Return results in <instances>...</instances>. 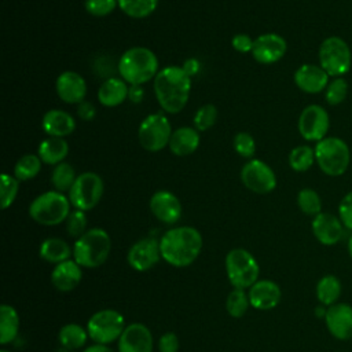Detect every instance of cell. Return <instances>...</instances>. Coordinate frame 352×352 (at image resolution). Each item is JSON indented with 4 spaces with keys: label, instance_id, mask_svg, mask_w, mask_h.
Instances as JSON below:
<instances>
[{
    "label": "cell",
    "instance_id": "1f68e13d",
    "mask_svg": "<svg viewBox=\"0 0 352 352\" xmlns=\"http://www.w3.org/2000/svg\"><path fill=\"white\" fill-rule=\"evenodd\" d=\"M78 175H76L74 168L67 162H60L55 165L52 173H51V184L54 188L59 192H69L72 186L74 184Z\"/></svg>",
    "mask_w": 352,
    "mask_h": 352
},
{
    "label": "cell",
    "instance_id": "b9f144b4",
    "mask_svg": "<svg viewBox=\"0 0 352 352\" xmlns=\"http://www.w3.org/2000/svg\"><path fill=\"white\" fill-rule=\"evenodd\" d=\"M232 146H234V150L236 151V154L243 158H252L256 151V142H254L253 136L248 132H238L234 136Z\"/></svg>",
    "mask_w": 352,
    "mask_h": 352
},
{
    "label": "cell",
    "instance_id": "83f0119b",
    "mask_svg": "<svg viewBox=\"0 0 352 352\" xmlns=\"http://www.w3.org/2000/svg\"><path fill=\"white\" fill-rule=\"evenodd\" d=\"M40 257L48 263L59 264L66 261L73 256V250L70 246L60 238H47L40 245Z\"/></svg>",
    "mask_w": 352,
    "mask_h": 352
},
{
    "label": "cell",
    "instance_id": "9c48e42d",
    "mask_svg": "<svg viewBox=\"0 0 352 352\" xmlns=\"http://www.w3.org/2000/svg\"><path fill=\"white\" fill-rule=\"evenodd\" d=\"M124 316L116 309H100L95 312L87 323V331L89 338L95 344L107 345L118 341L125 329Z\"/></svg>",
    "mask_w": 352,
    "mask_h": 352
},
{
    "label": "cell",
    "instance_id": "f35d334b",
    "mask_svg": "<svg viewBox=\"0 0 352 352\" xmlns=\"http://www.w3.org/2000/svg\"><path fill=\"white\" fill-rule=\"evenodd\" d=\"M18 190H19V180L15 176H11L8 173H3L0 177V205L1 209H7L10 208L16 195H18Z\"/></svg>",
    "mask_w": 352,
    "mask_h": 352
},
{
    "label": "cell",
    "instance_id": "7dc6e473",
    "mask_svg": "<svg viewBox=\"0 0 352 352\" xmlns=\"http://www.w3.org/2000/svg\"><path fill=\"white\" fill-rule=\"evenodd\" d=\"M96 114V109L91 102H85L82 100L81 103L77 104V116L78 118L84 120V121H91L95 118Z\"/></svg>",
    "mask_w": 352,
    "mask_h": 352
},
{
    "label": "cell",
    "instance_id": "9a60e30c",
    "mask_svg": "<svg viewBox=\"0 0 352 352\" xmlns=\"http://www.w3.org/2000/svg\"><path fill=\"white\" fill-rule=\"evenodd\" d=\"M161 257L160 241L144 238L135 242L126 254L128 264L136 271H147L153 268Z\"/></svg>",
    "mask_w": 352,
    "mask_h": 352
},
{
    "label": "cell",
    "instance_id": "7402d4cb",
    "mask_svg": "<svg viewBox=\"0 0 352 352\" xmlns=\"http://www.w3.org/2000/svg\"><path fill=\"white\" fill-rule=\"evenodd\" d=\"M249 301L250 305L254 309L258 311H268L275 308L282 297L280 287L278 283L270 279H263L257 280L253 286L249 287Z\"/></svg>",
    "mask_w": 352,
    "mask_h": 352
},
{
    "label": "cell",
    "instance_id": "5b68a950",
    "mask_svg": "<svg viewBox=\"0 0 352 352\" xmlns=\"http://www.w3.org/2000/svg\"><path fill=\"white\" fill-rule=\"evenodd\" d=\"M315 162L319 169L331 177L341 176L346 172L351 162L349 146L337 136H326L315 147Z\"/></svg>",
    "mask_w": 352,
    "mask_h": 352
},
{
    "label": "cell",
    "instance_id": "f1b7e54d",
    "mask_svg": "<svg viewBox=\"0 0 352 352\" xmlns=\"http://www.w3.org/2000/svg\"><path fill=\"white\" fill-rule=\"evenodd\" d=\"M19 331V315L12 305L3 304L0 309V344L12 342Z\"/></svg>",
    "mask_w": 352,
    "mask_h": 352
},
{
    "label": "cell",
    "instance_id": "603a6c76",
    "mask_svg": "<svg viewBox=\"0 0 352 352\" xmlns=\"http://www.w3.org/2000/svg\"><path fill=\"white\" fill-rule=\"evenodd\" d=\"M82 278L81 265L74 260H66L56 264L51 272V282L55 289L60 292H70L76 289Z\"/></svg>",
    "mask_w": 352,
    "mask_h": 352
},
{
    "label": "cell",
    "instance_id": "cb8c5ba5",
    "mask_svg": "<svg viewBox=\"0 0 352 352\" xmlns=\"http://www.w3.org/2000/svg\"><path fill=\"white\" fill-rule=\"evenodd\" d=\"M41 126L48 136L66 138L76 129V120L65 110L52 109L44 114Z\"/></svg>",
    "mask_w": 352,
    "mask_h": 352
},
{
    "label": "cell",
    "instance_id": "7a4b0ae2",
    "mask_svg": "<svg viewBox=\"0 0 352 352\" xmlns=\"http://www.w3.org/2000/svg\"><path fill=\"white\" fill-rule=\"evenodd\" d=\"M201 249V232L188 226L170 228L160 239L161 257L176 268H183L192 264L198 258Z\"/></svg>",
    "mask_w": 352,
    "mask_h": 352
},
{
    "label": "cell",
    "instance_id": "ac0fdd59",
    "mask_svg": "<svg viewBox=\"0 0 352 352\" xmlns=\"http://www.w3.org/2000/svg\"><path fill=\"white\" fill-rule=\"evenodd\" d=\"M55 91L62 102L78 104L87 95V82L77 72L66 70L58 76L55 81Z\"/></svg>",
    "mask_w": 352,
    "mask_h": 352
},
{
    "label": "cell",
    "instance_id": "681fc988",
    "mask_svg": "<svg viewBox=\"0 0 352 352\" xmlns=\"http://www.w3.org/2000/svg\"><path fill=\"white\" fill-rule=\"evenodd\" d=\"M182 67L187 72V74L190 77H192L199 70V62L195 58H190V59H186V62H184V65Z\"/></svg>",
    "mask_w": 352,
    "mask_h": 352
},
{
    "label": "cell",
    "instance_id": "484cf974",
    "mask_svg": "<svg viewBox=\"0 0 352 352\" xmlns=\"http://www.w3.org/2000/svg\"><path fill=\"white\" fill-rule=\"evenodd\" d=\"M129 88L122 78L110 77L98 89V100L104 107H117L128 99Z\"/></svg>",
    "mask_w": 352,
    "mask_h": 352
},
{
    "label": "cell",
    "instance_id": "8fae6325",
    "mask_svg": "<svg viewBox=\"0 0 352 352\" xmlns=\"http://www.w3.org/2000/svg\"><path fill=\"white\" fill-rule=\"evenodd\" d=\"M104 184L102 177L95 172H82L77 176L74 184L67 192L69 201L74 209L91 210L102 199Z\"/></svg>",
    "mask_w": 352,
    "mask_h": 352
},
{
    "label": "cell",
    "instance_id": "ba28073f",
    "mask_svg": "<svg viewBox=\"0 0 352 352\" xmlns=\"http://www.w3.org/2000/svg\"><path fill=\"white\" fill-rule=\"evenodd\" d=\"M227 278L235 289H248L257 282L260 267L250 252L242 248L232 249L226 256Z\"/></svg>",
    "mask_w": 352,
    "mask_h": 352
},
{
    "label": "cell",
    "instance_id": "ab89813d",
    "mask_svg": "<svg viewBox=\"0 0 352 352\" xmlns=\"http://www.w3.org/2000/svg\"><path fill=\"white\" fill-rule=\"evenodd\" d=\"M217 116H219V111H217V107L212 103H206L204 106H201L195 114H194V118H192V124H194V128L199 132H204V131H208L210 129L216 121H217Z\"/></svg>",
    "mask_w": 352,
    "mask_h": 352
},
{
    "label": "cell",
    "instance_id": "d6a6232c",
    "mask_svg": "<svg viewBox=\"0 0 352 352\" xmlns=\"http://www.w3.org/2000/svg\"><path fill=\"white\" fill-rule=\"evenodd\" d=\"M158 6V0H118L120 10L135 19L150 16Z\"/></svg>",
    "mask_w": 352,
    "mask_h": 352
},
{
    "label": "cell",
    "instance_id": "8992f818",
    "mask_svg": "<svg viewBox=\"0 0 352 352\" xmlns=\"http://www.w3.org/2000/svg\"><path fill=\"white\" fill-rule=\"evenodd\" d=\"M70 201L63 192L47 191L36 197L29 205V216L41 226H58L70 214Z\"/></svg>",
    "mask_w": 352,
    "mask_h": 352
},
{
    "label": "cell",
    "instance_id": "ee69618b",
    "mask_svg": "<svg viewBox=\"0 0 352 352\" xmlns=\"http://www.w3.org/2000/svg\"><path fill=\"white\" fill-rule=\"evenodd\" d=\"M338 217L346 230L352 231V191L346 192L338 204Z\"/></svg>",
    "mask_w": 352,
    "mask_h": 352
},
{
    "label": "cell",
    "instance_id": "6da1fadb",
    "mask_svg": "<svg viewBox=\"0 0 352 352\" xmlns=\"http://www.w3.org/2000/svg\"><path fill=\"white\" fill-rule=\"evenodd\" d=\"M191 77L182 66H166L154 78V94L165 113L182 111L190 98Z\"/></svg>",
    "mask_w": 352,
    "mask_h": 352
},
{
    "label": "cell",
    "instance_id": "60d3db41",
    "mask_svg": "<svg viewBox=\"0 0 352 352\" xmlns=\"http://www.w3.org/2000/svg\"><path fill=\"white\" fill-rule=\"evenodd\" d=\"M87 214L84 210L74 209L70 212V214L66 219V231L73 238H80L82 234H85L87 230Z\"/></svg>",
    "mask_w": 352,
    "mask_h": 352
},
{
    "label": "cell",
    "instance_id": "52a82bcc",
    "mask_svg": "<svg viewBox=\"0 0 352 352\" xmlns=\"http://www.w3.org/2000/svg\"><path fill=\"white\" fill-rule=\"evenodd\" d=\"M319 65L330 77L345 76L352 66V52L348 43L340 36L326 37L318 51Z\"/></svg>",
    "mask_w": 352,
    "mask_h": 352
},
{
    "label": "cell",
    "instance_id": "bcb514c9",
    "mask_svg": "<svg viewBox=\"0 0 352 352\" xmlns=\"http://www.w3.org/2000/svg\"><path fill=\"white\" fill-rule=\"evenodd\" d=\"M160 352H177L179 351V338L175 333L168 331L162 334L158 340Z\"/></svg>",
    "mask_w": 352,
    "mask_h": 352
},
{
    "label": "cell",
    "instance_id": "3957f363",
    "mask_svg": "<svg viewBox=\"0 0 352 352\" xmlns=\"http://www.w3.org/2000/svg\"><path fill=\"white\" fill-rule=\"evenodd\" d=\"M158 72V58L147 47H132L118 60V73L131 85H143L154 80Z\"/></svg>",
    "mask_w": 352,
    "mask_h": 352
},
{
    "label": "cell",
    "instance_id": "f6af8a7d",
    "mask_svg": "<svg viewBox=\"0 0 352 352\" xmlns=\"http://www.w3.org/2000/svg\"><path fill=\"white\" fill-rule=\"evenodd\" d=\"M253 43L254 40L246 34V33H238L232 37L231 40V45L232 48L236 51V52H242V54H246V52H252L253 50Z\"/></svg>",
    "mask_w": 352,
    "mask_h": 352
},
{
    "label": "cell",
    "instance_id": "f907efd6",
    "mask_svg": "<svg viewBox=\"0 0 352 352\" xmlns=\"http://www.w3.org/2000/svg\"><path fill=\"white\" fill-rule=\"evenodd\" d=\"M82 352H113L107 345H102V344H94L88 348H85Z\"/></svg>",
    "mask_w": 352,
    "mask_h": 352
},
{
    "label": "cell",
    "instance_id": "db71d44e",
    "mask_svg": "<svg viewBox=\"0 0 352 352\" xmlns=\"http://www.w3.org/2000/svg\"><path fill=\"white\" fill-rule=\"evenodd\" d=\"M0 352H11V351H7V349H1Z\"/></svg>",
    "mask_w": 352,
    "mask_h": 352
},
{
    "label": "cell",
    "instance_id": "ffe728a7",
    "mask_svg": "<svg viewBox=\"0 0 352 352\" xmlns=\"http://www.w3.org/2000/svg\"><path fill=\"white\" fill-rule=\"evenodd\" d=\"M118 352H153V334L143 323L128 324L118 338Z\"/></svg>",
    "mask_w": 352,
    "mask_h": 352
},
{
    "label": "cell",
    "instance_id": "74e56055",
    "mask_svg": "<svg viewBox=\"0 0 352 352\" xmlns=\"http://www.w3.org/2000/svg\"><path fill=\"white\" fill-rule=\"evenodd\" d=\"M249 305V296L245 293L243 289H234L232 292H230L226 301V309L232 318H242L246 314Z\"/></svg>",
    "mask_w": 352,
    "mask_h": 352
},
{
    "label": "cell",
    "instance_id": "d6986e66",
    "mask_svg": "<svg viewBox=\"0 0 352 352\" xmlns=\"http://www.w3.org/2000/svg\"><path fill=\"white\" fill-rule=\"evenodd\" d=\"M150 210L157 220L165 224H175L182 217V204L179 198L166 190L154 192L148 202Z\"/></svg>",
    "mask_w": 352,
    "mask_h": 352
},
{
    "label": "cell",
    "instance_id": "d590c367",
    "mask_svg": "<svg viewBox=\"0 0 352 352\" xmlns=\"http://www.w3.org/2000/svg\"><path fill=\"white\" fill-rule=\"evenodd\" d=\"M297 205L307 216L315 217L322 212V199L314 188H301L297 194Z\"/></svg>",
    "mask_w": 352,
    "mask_h": 352
},
{
    "label": "cell",
    "instance_id": "44dd1931",
    "mask_svg": "<svg viewBox=\"0 0 352 352\" xmlns=\"http://www.w3.org/2000/svg\"><path fill=\"white\" fill-rule=\"evenodd\" d=\"M293 80L300 91L305 94H319L326 89L330 76L320 67V65L305 63L294 72Z\"/></svg>",
    "mask_w": 352,
    "mask_h": 352
},
{
    "label": "cell",
    "instance_id": "7bdbcfd3",
    "mask_svg": "<svg viewBox=\"0 0 352 352\" xmlns=\"http://www.w3.org/2000/svg\"><path fill=\"white\" fill-rule=\"evenodd\" d=\"M84 7L92 16H106L118 7V0H85Z\"/></svg>",
    "mask_w": 352,
    "mask_h": 352
},
{
    "label": "cell",
    "instance_id": "7c38bea8",
    "mask_svg": "<svg viewBox=\"0 0 352 352\" xmlns=\"http://www.w3.org/2000/svg\"><path fill=\"white\" fill-rule=\"evenodd\" d=\"M241 182L252 192L268 194L276 187V175L261 160H249L241 169Z\"/></svg>",
    "mask_w": 352,
    "mask_h": 352
},
{
    "label": "cell",
    "instance_id": "8d00e7d4",
    "mask_svg": "<svg viewBox=\"0 0 352 352\" xmlns=\"http://www.w3.org/2000/svg\"><path fill=\"white\" fill-rule=\"evenodd\" d=\"M324 92V100L330 106L341 104L348 95V82L344 77H334L329 81Z\"/></svg>",
    "mask_w": 352,
    "mask_h": 352
},
{
    "label": "cell",
    "instance_id": "f546056e",
    "mask_svg": "<svg viewBox=\"0 0 352 352\" xmlns=\"http://www.w3.org/2000/svg\"><path fill=\"white\" fill-rule=\"evenodd\" d=\"M88 337L89 336H88L87 329H84L76 323H67V324L62 326L58 333V338H59L62 348L69 349V351H76V349H80L81 346H84Z\"/></svg>",
    "mask_w": 352,
    "mask_h": 352
},
{
    "label": "cell",
    "instance_id": "f5cc1de1",
    "mask_svg": "<svg viewBox=\"0 0 352 352\" xmlns=\"http://www.w3.org/2000/svg\"><path fill=\"white\" fill-rule=\"evenodd\" d=\"M60 352H72V351H69V349H65V348H63Z\"/></svg>",
    "mask_w": 352,
    "mask_h": 352
},
{
    "label": "cell",
    "instance_id": "e0dca14e",
    "mask_svg": "<svg viewBox=\"0 0 352 352\" xmlns=\"http://www.w3.org/2000/svg\"><path fill=\"white\" fill-rule=\"evenodd\" d=\"M324 322L327 330L337 340L352 338V307L345 302H336L326 309Z\"/></svg>",
    "mask_w": 352,
    "mask_h": 352
},
{
    "label": "cell",
    "instance_id": "816d5d0a",
    "mask_svg": "<svg viewBox=\"0 0 352 352\" xmlns=\"http://www.w3.org/2000/svg\"><path fill=\"white\" fill-rule=\"evenodd\" d=\"M348 252H349V256L352 257V235L348 239Z\"/></svg>",
    "mask_w": 352,
    "mask_h": 352
},
{
    "label": "cell",
    "instance_id": "30bf717a",
    "mask_svg": "<svg viewBox=\"0 0 352 352\" xmlns=\"http://www.w3.org/2000/svg\"><path fill=\"white\" fill-rule=\"evenodd\" d=\"M172 132V125L168 117L162 113H153L140 122L138 139L146 151L158 153L169 144Z\"/></svg>",
    "mask_w": 352,
    "mask_h": 352
},
{
    "label": "cell",
    "instance_id": "5bb4252c",
    "mask_svg": "<svg viewBox=\"0 0 352 352\" xmlns=\"http://www.w3.org/2000/svg\"><path fill=\"white\" fill-rule=\"evenodd\" d=\"M287 51L286 40L276 33H264L254 38L252 55L261 65H272L279 62Z\"/></svg>",
    "mask_w": 352,
    "mask_h": 352
},
{
    "label": "cell",
    "instance_id": "e575fe53",
    "mask_svg": "<svg viewBox=\"0 0 352 352\" xmlns=\"http://www.w3.org/2000/svg\"><path fill=\"white\" fill-rule=\"evenodd\" d=\"M287 161L294 172H307L315 162V150L307 144L296 146L289 153Z\"/></svg>",
    "mask_w": 352,
    "mask_h": 352
},
{
    "label": "cell",
    "instance_id": "4316f807",
    "mask_svg": "<svg viewBox=\"0 0 352 352\" xmlns=\"http://www.w3.org/2000/svg\"><path fill=\"white\" fill-rule=\"evenodd\" d=\"M69 154V143L65 138H54L48 136L43 142H40L37 148V155L47 165H58L63 162V160Z\"/></svg>",
    "mask_w": 352,
    "mask_h": 352
},
{
    "label": "cell",
    "instance_id": "4dcf8cb0",
    "mask_svg": "<svg viewBox=\"0 0 352 352\" xmlns=\"http://www.w3.org/2000/svg\"><path fill=\"white\" fill-rule=\"evenodd\" d=\"M341 296V282L334 275H324L316 285V297L323 305H333Z\"/></svg>",
    "mask_w": 352,
    "mask_h": 352
},
{
    "label": "cell",
    "instance_id": "4fadbf2b",
    "mask_svg": "<svg viewBox=\"0 0 352 352\" xmlns=\"http://www.w3.org/2000/svg\"><path fill=\"white\" fill-rule=\"evenodd\" d=\"M330 117L327 110L320 104H308L298 117L297 128L300 135L308 142H319L327 136Z\"/></svg>",
    "mask_w": 352,
    "mask_h": 352
},
{
    "label": "cell",
    "instance_id": "277c9868",
    "mask_svg": "<svg viewBox=\"0 0 352 352\" xmlns=\"http://www.w3.org/2000/svg\"><path fill=\"white\" fill-rule=\"evenodd\" d=\"M111 250V239L103 228H91L76 239L73 260L85 268H96L106 263Z\"/></svg>",
    "mask_w": 352,
    "mask_h": 352
},
{
    "label": "cell",
    "instance_id": "c3c4849f",
    "mask_svg": "<svg viewBox=\"0 0 352 352\" xmlns=\"http://www.w3.org/2000/svg\"><path fill=\"white\" fill-rule=\"evenodd\" d=\"M144 92L142 89V85H131L129 92H128V99L132 103H140L143 100Z\"/></svg>",
    "mask_w": 352,
    "mask_h": 352
},
{
    "label": "cell",
    "instance_id": "836d02e7",
    "mask_svg": "<svg viewBox=\"0 0 352 352\" xmlns=\"http://www.w3.org/2000/svg\"><path fill=\"white\" fill-rule=\"evenodd\" d=\"M43 161L37 154H25L22 155L15 166H14V176L19 182H26L36 177L41 169Z\"/></svg>",
    "mask_w": 352,
    "mask_h": 352
},
{
    "label": "cell",
    "instance_id": "2e32d148",
    "mask_svg": "<svg viewBox=\"0 0 352 352\" xmlns=\"http://www.w3.org/2000/svg\"><path fill=\"white\" fill-rule=\"evenodd\" d=\"M311 227L314 236L326 246L338 243L345 234V227L340 217L329 212H320L319 214H316L312 220Z\"/></svg>",
    "mask_w": 352,
    "mask_h": 352
},
{
    "label": "cell",
    "instance_id": "d4e9b609",
    "mask_svg": "<svg viewBox=\"0 0 352 352\" xmlns=\"http://www.w3.org/2000/svg\"><path fill=\"white\" fill-rule=\"evenodd\" d=\"M199 131L194 126H180L172 132L169 140V150L177 157L192 154L199 147Z\"/></svg>",
    "mask_w": 352,
    "mask_h": 352
}]
</instances>
